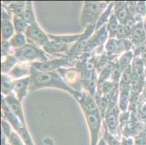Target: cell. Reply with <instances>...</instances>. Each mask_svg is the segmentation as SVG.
Here are the masks:
<instances>
[{
    "instance_id": "obj_1",
    "label": "cell",
    "mask_w": 146,
    "mask_h": 145,
    "mask_svg": "<svg viewBox=\"0 0 146 145\" xmlns=\"http://www.w3.org/2000/svg\"><path fill=\"white\" fill-rule=\"evenodd\" d=\"M31 89H36L41 87H56L76 95L74 89L66 83L59 75L52 72L37 71L33 68L31 70Z\"/></svg>"
},
{
    "instance_id": "obj_2",
    "label": "cell",
    "mask_w": 146,
    "mask_h": 145,
    "mask_svg": "<svg viewBox=\"0 0 146 145\" xmlns=\"http://www.w3.org/2000/svg\"><path fill=\"white\" fill-rule=\"evenodd\" d=\"M106 3L100 2H85L82 10L81 22L84 27L94 26L106 7Z\"/></svg>"
},
{
    "instance_id": "obj_3",
    "label": "cell",
    "mask_w": 146,
    "mask_h": 145,
    "mask_svg": "<svg viewBox=\"0 0 146 145\" xmlns=\"http://www.w3.org/2000/svg\"><path fill=\"white\" fill-rule=\"evenodd\" d=\"M26 34L29 39L39 46H42L44 49L50 45V42L49 41L48 36L40 28L36 23L31 24L26 29Z\"/></svg>"
},
{
    "instance_id": "obj_4",
    "label": "cell",
    "mask_w": 146,
    "mask_h": 145,
    "mask_svg": "<svg viewBox=\"0 0 146 145\" xmlns=\"http://www.w3.org/2000/svg\"><path fill=\"white\" fill-rule=\"evenodd\" d=\"M15 56L22 60L30 61L36 59L47 60V58L43 52L32 44H26L23 47L17 49L15 50Z\"/></svg>"
},
{
    "instance_id": "obj_5",
    "label": "cell",
    "mask_w": 146,
    "mask_h": 145,
    "mask_svg": "<svg viewBox=\"0 0 146 145\" xmlns=\"http://www.w3.org/2000/svg\"><path fill=\"white\" fill-rule=\"evenodd\" d=\"M68 62L66 60H55L52 61H42V62H34L32 63L34 68L41 72H50L62 66H68Z\"/></svg>"
},
{
    "instance_id": "obj_6",
    "label": "cell",
    "mask_w": 146,
    "mask_h": 145,
    "mask_svg": "<svg viewBox=\"0 0 146 145\" xmlns=\"http://www.w3.org/2000/svg\"><path fill=\"white\" fill-rule=\"evenodd\" d=\"M87 121L92 135V145H96L100 131V118L98 113H90L85 112Z\"/></svg>"
},
{
    "instance_id": "obj_7",
    "label": "cell",
    "mask_w": 146,
    "mask_h": 145,
    "mask_svg": "<svg viewBox=\"0 0 146 145\" xmlns=\"http://www.w3.org/2000/svg\"><path fill=\"white\" fill-rule=\"evenodd\" d=\"M6 102L10 110L21 120L23 125H25L24 116H23V110L20 101L15 97L13 93H10L9 95H7V97L6 98Z\"/></svg>"
},
{
    "instance_id": "obj_8",
    "label": "cell",
    "mask_w": 146,
    "mask_h": 145,
    "mask_svg": "<svg viewBox=\"0 0 146 145\" xmlns=\"http://www.w3.org/2000/svg\"><path fill=\"white\" fill-rule=\"evenodd\" d=\"M108 30L106 26H103L100 28L99 31L96 34V35L93 37L92 39H90L88 45H87L86 50H88V49H92V48L95 47L97 46L102 44L104 43L107 39L108 37Z\"/></svg>"
},
{
    "instance_id": "obj_9",
    "label": "cell",
    "mask_w": 146,
    "mask_h": 145,
    "mask_svg": "<svg viewBox=\"0 0 146 145\" xmlns=\"http://www.w3.org/2000/svg\"><path fill=\"white\" fill-rule=\"evenodd\" d=\"M31 84V78H26L13 82V89L16 91L19 101L22 100L27 91L28 87Z\"/></svg>"
},
{
    "instance_id": "obj_10",
    "label": "cell",
    "mask_w": 146,
    "mask_h": 145,
    "mask_svg": "<svg viewBox=\"0 0 146 145\" xmlns=\"http://www.w3.org/2000/svg\"><path fill=\"white\" fill-rule=\"evenodd\" d=\"M14 34V26L11 21L2 15V41H7Z\"/></svg>"
},
{
    "instance_id": "obj_11",
    "label": "cell",
    "mask_w": 146,
    "mask_h": 145,
    "mask_svg": "<svg viewBox=\"0 0 146 145\" xmlns=\"http://www.w3.org/2000/svg\"><path fill=\"white\" fill-rule=\"evenodd\" d=\"M118 21L123 24L125 23L128 17V10L124 2H118V7H116V15Z\"/></svg>"
},
{
    "instance_id": "obj_12",
    "label": "cell",
    "mask_w": 146,
    "mask_h": 145,
    "mask_svg": "<svg viewBox=\"0 0 146 145\" xmlns=\"http://www.w3.org/2000/svg\"><path fill=\"white\" fill-rule=\"evenodd\" d=\"M68 44H67L52 40L50 42V45L47 47L44 48V50H47L48 52H61L66 51L68 49Z\"/></svg>"
},
{
    "instance_id": "obj_13",
    "label": "cell",
    "mask_w": 146,
    "mask_h": 145,
    "mask_svg": "<svg viewBox=\"0 0 146 145\" xmlns=\"http://www.w3.org/2000/svg\"><path fill=\"white\" fill-rule=\"evenodd\" d=\"M22 18L25 20L27 23L33 24L36 23L35 16H34L32 5L31 2H27L26 3V7H25V10L22 15Z\"/></svg>"
},
{
    "instance_id": "obj_14",
    "label": "cell",
    "mask_w": 146,
    "mask_h": 145,
    "mask_svg": "<svg viewBox=\"0 0 146 145\" xmlns=\"http://www.w3.org/2000/svg\"><path fill=\"white\" fill-rule=\"evenodd\" d=\"M82 34L79 35H75V36H51L50 35L49 37L51 38L52 40L54 41H58V42H63V43L67 44H71L73 42H75L76 41H79L80 38L82 37Z\"/></svg>"
},
{
    "instance_id": "obj_15",
    "label": "cell",
    "mask_w": 146,
    "mask_h": 145,
    "mask_svg": "<svg viewBox=\"0 0 146 145\" xmlns=\"http://www.w3.org/2000/svg\"><path fill=\"white\" fill-rule=\"evenodd\" d=\"M10 44L13 47L18 49L23 47L26 44V36L22 33H18L10 38Z\"/></svg>"
},
{
    "instance_id": "obj_16",
    "label": "cell",
    "mask_w": 146,
    "mask_h": 145,
    "mask_svg": "<svg viewBox=\"0 0 146 145\" xmlns=\"http://www.w3.org/2000/svg\"><path fill=\"white\" fill-rule=\"evenodd\" d=\"M119 24L118 23V19L115 15H113L110 17V20L108 21V23L107 26V30L110 34L111 38H114L117 34L118 27Z\"/></svg>"
},
{
    "instance_id": "obj_17",
    "label": "cell",
    "mask_w": 146,
    "mask_h": 145,
    "mask_svg": "<svg viewBox=\"0 0 146 145\" xmlns=\"http://www.w3.org/2000/svg\"><path fill=\"white\" fill-rule=\"evenodd\" d=\"M145 30L141 22L138 23L137 24L135 25L133 33H132V38H133V41L135 43L137 44L142 42V38L145 37Z\"/></svg>"
},
{
    "instance_id": "obj_18",
    "label": "cell",
    "mask_w": 146,
    "mask_h": 145,
    "mask_svg": "<svg viewBox=\"0 0 146 145\" xmlns=\"http://www.w3.org/2000/svg\"><path fill=\"white\" fill-rule=\"evenodd\" d=\"M106 123L108 129L111 132H113L116 130L118 126L117 115L114 111H111L106 115Z\"/></svg>"
},
{
    "instance_id": "obj_19",
    "label": "cell",
    "mask_w": 146,
    "mask_h": 145,
    "mask_svg": "<svg viewBox=\"0 0 146 145\" xmlns=\"http://www.w3.org/2000/svg\"><path fill=\"white\" fill-rule=\"evenodd\" d=\"M13 89V83H12L10 78L6 75H2L1 78V90L3 94L9 95Z\"/></svg>"
},
{
    "instance_id": "obj_20",
    "label": "cell",
    "mask_w": 146,
    "mask_h": 145,
    "mask_svg": "<svg viewBox=\"0 0 146 145\" xmlns=\"http://www.w3.org/2000/svg\"><path fill=\"white\" fill-rule=\"evenodd\" d=\"M14 22V28L18 33H23V31L26 30L28 26V23L25 21V20L21 16L15 15L13 18Z\"/></svg>"
},
{
    "instance_id": "obj_21",
    "label": "cell",
    "mask_w": 146,
    "mask_h": 145,
    "mask_svg": "<svg viewBox=\"0 0 146 145\" xmlns=\"http://www.w3.org/2000/svg\"><path fill=\"white\" fill-rule=\"evenodd\" d=\"M113 5V4L112 3L110 4V5L108 6V9H106V11H105L100 16L99 19H98V21H97V23L96 25H95V26H96V27H95V29H96V30H98V28H100L103 27V26L106 23V22H107L108 20H110L109 16L111 13Z\"/></svg>"
},
{
    "instance_id": "obj_22",
    "label": "cell",
    "mask_w": 146,
    "mask_h": 145,
    "mask_svg": "<svg viewBox=\"0 0 146 145\" xmlns=\"http://www.w3.org/2000/svg\"><path fill=\"white\" fill-rule=\"evenodd\" d=\"M129 100V92L127 89H123L119 98V108L122 111H125L127 109Z\"/></svg>"
},
{
    "instance_id": "obj_23",
    "label": "cell",
    "mask_w": 146,
    "mask_h": 145,
    "mask_svg": "<svg viewBox=\"0 0 146 145\" xmlns=\"http://www.w3.org/2000/svg\"><path fill=\"white\" fill-rule=\"evenodd\" d=\"M132 60V53L131 52H127L124 53L123 55L121 57L120 60H119V62H120V66L124 68H128L129 65L130 64L131 61Z\"/></svg>"
},
{
    "instance_id": "obj_24",
    "label": "cell",
    "mask_w": 146,
    "mask_h": 145,
    "mask_svg": "<svg viewBox=\"0 0 146 145\" xmlns=\"http://www.w3.org/2000/svg\"><path fill=\"white\" fill-rule=\"evenodd\" d=\"M124 28H125L126 34H130L131 32L133 31L134 28L135 27V19H133L131 17H129L127 21H125V23H124Z\"/></svg>"
},
{
    "instance_id": "obj_25",
    "label": "cell",
    "mask_w": 146,
    "mask_h": 145,
    "mask_svg": "<svg viewBox=\"0 0 146 145\" xmlns=\"http://www.w3.org/2000/svg\"><path fill=\"white\" fill-rule=\"evenodd\" d=\"M15 59L13 57H9L6 61H3L2 64V70L3 72H6L10 70L15 62Z\"/></svg>"
},
{
    "instance_id": "obj_26",
    "label": "cell",
    "mask_w": 146,
    "mask_h": 145,
    "mask_svg": "<svg viewBox=\"0 0 146 145\" xmlns=\"http://www.w3.org/2000/svg\"><path fill=\"white\" fill-rule=\"evenodd\" d=\"M106 48L108 53L111 54V53H113L114 52L118 50V44L113 38H111V39L108 41L107 44L106 45Z\"/></svg>"
},
{
    "instance_id": "obj_27",
    "label": "cell",
    "mask_w": 146,
    "mask_h": 145,
    "mask_svg": "<svg viewBox=\"0 0 146 145\" xmlns=\"http://www.w3.org/2000/svg\"><path fill=\"white\" fill-rule=\"evenodd\" d=\"M9 138H10V141L13 145H23V142L20 139L19 136L15 133L12 132Z\"/></svg>"
},
{
    "instance_id": "obj_28",
    "label": "cell",
    "mask_w": 146,
    "mask_h": 145,
    "mask_svg": "<svg viewBox=\"0 0 146 145\" xmlns=\"http://www.w3.org/2000/svg\"><path fill=\"white\" fill-rule=\"evenodd\" d=\"M2 131L5 133V134L6 135L7 137H9L10 136V134H12L10 126H9L8 123L5 121V120H2Z\"/></svg>"
},
{
    "instance_id": "obj_29",
    "label": "cell",
    "mask_w": 146,
    "mask_h": 145,
    "mask_svg": "<svg viewBox=\"0 0 146 145\" xmlns=\"http://www.w3.org/2000/svg\"><path fill=\"white\" fill-rule=\"evenodd\" d=\"M137 11L140 14L144 15L146 14V3L145 2H139L137 5Z\"/></svg>"
},
{
    "instance_id": "obj_30",
    "label": "cell",
    "mask_w": 146,
    "mask_h": 145,
    "mask_svg": "<svg viewBox=\"0 0 146 145\" xmlns=\"http://www.w3.org/2000/svg\"><path fill=\"white\" fill-rule=\"evenodd\" d=\"M141 60L137 59L136 61L135 62V70H136V73L138 75H141L142 72H143V63L141 62Z\"/></svg>"
},
{
    "instance_id": "obj_31",
    "label": "cell",
    "mask_w": 146,
    "mask_h": 145,
    "mask_svg": "<svg viewBox=\"0 0 146 145\" xmlns=\"http://www.w3.org/2000/svg\"><path fill=\"white\" fill-rule=\"evenodd\" d=\"M126 34V30L124 26H123V24H119V27H118L117 30V34H116V36L119 38H121L124 36V35Z\"/></svg>"
},
{
    "instance_id": "obj_32",
    "label": "cell",
    "mask_w": 146,
    "mask_h": 145,
    "mask_svg": "<svg viewBox=\"0 0 146 145\" xmlns=\"http://www.w3.org/2000/svg\"><path fill=\"white\" fill-rule=\"evenodd\" d=\"M9 44L8 42H7V41H2V56H5L8 52L9 50Z\"/></svg>"
},
{
    "instance_id": "obj_33",
    "label": "cell",
    "mask_w": 146,
    "mask_h": 145,
    "mask_svg": "<svg viewBox=\"0 0 146 145\" xmlns=\"http://www.w3.org/2000/svg\"><path fill=\"white\" fill-rule=\"evenodd\" d=\"M118 99V89H116V91H114L112 94V97H111V102H110V107L111 108H113V107L114 106V105L116 104V101H117Z\"/></svg>"
},
{
    "instance_id": "obj_34",
    "label": "cell",
    "mask_w": 146,
    "mask_h": 145,
    "mask_svg": "<svg viewBox=\"0 0 146 145\" xmlns=\"http://www.w3.org/2000/svg\"><path fill=\"white\" fill-rule=\"evenodd\" d=\"M120 72L118 69H115L112 71V74H111V78H113V81H117L118 80H119V75H120V73H119Z\"/></svg>"
},
{
    "instance_id": "obj_35",
    "label": "cell",
    "mask_w": 146,
    "mask_h": 145,
    "mask_svg": "<svg viewBox=\"0 0 146 145\" xmlns=\"http://www.w3.org/2000/svg\"><path fill=\"white\" fill-rule=\"evenodd\" d=\"M98 145H107L106 144V142H105V140L103 139H102L101 140H100V142H99V144Z\"/></svg>"
}]
</instances>
